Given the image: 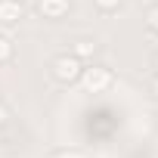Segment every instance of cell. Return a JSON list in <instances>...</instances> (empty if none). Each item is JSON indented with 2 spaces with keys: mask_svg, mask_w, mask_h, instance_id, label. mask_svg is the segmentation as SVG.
Returning <instances> with one entry per match:
<instances>
[{
  "mask_svg": "<svg viewBox=\"0 0 158 158\" xmlns=\"http://www.w3.org/2000/svg\"><path fill=\"white\" fill-rule=\"evenodd\" d=\"M68 10H71L68 0H37V13L50 22H59L62 16H68Z\"/></svg>",
  "mask_w": 158,
  "mask_h": 158,
  "instance_id": "3957f363",
  "label": "cell"
},
{
  "mask_svg": "<svg viewBox=\"0 0 158 158\" xmlns=\"http://www.w3.org/2000/svg\"><path fill=\"white\" fill-rule=\"evenodd\" d=\"M3 121H6V109H3V106H0V124H3Z\"/></svg>",
  "mask_w": 158,
  "mask_h": 158,
  "instance_id": "8fae6325",
  "label": "cell"
},
{
  "mask_svg": "<svg viewBox=\"0 0 158 158\" xmlns=\"http://www.w3.org/2000/svg\"><path fill=\"white\" fill-rule=\"evenodd\" d=\"M152 65H155V71H158V53H155V59H152Z\"/></svg>",
  "mask_w": 158,
  "mask_h": 158,
  "instance_id": "7c38bea8",
  "label": "cell"
},
{
  "mask_svg": "<svg viewBox=\"0 0 158 158\" xmlns=\"http://www.w3.org/2000/svg\"><path fill=\"white\" fill-rule=\"evenodd\" d=\"M146 28L158 34V3H155V6H149V13H146Z\"/></svg>",
  "mask_w": 158,
  "mask_h": 158,
  "instance_id": "52a82bcc",
  "label": "cell"
},
{
  "mask_svg": "<svg viewBox=\"0 0 158 158\" xmlns=\"http://www.w3.org/2000/svg\"><path fill=\"white\" fill-rule=\"evenodd\" d=\"M25 6L19 3V0H0V25H16L22 19Z\"/></svg>",
  "mask_w": 158,
  "mask_h": 158,
  "instance_id": "277c9868",
  "label": "cell"
},
{
  "mask_svg": "<svg viewBox=\"0 0 158 158\" xmlns=\"http://www.w3.org/2000/svg\"><path fill=\"white\" fill-rule=\"evenodd\" d=\"M93 3H96L102 13H112V10H118V6H121V0H93Z\"/></svg>",
  "mask_w": 158,
  "mask_h": 158,
  "instance_id": "ba28073f",
  "label": "cell"
},
{
  "mask_svg": "<svg viewBox=\"0 0 158 158\" xmlns=\"http://www.w3.org/2000/svg\"><path fill=\"white\" fill-rule=\"evenodd\" d=\"M50 158H87V155L77 152V149H65V152H56V155H50Z\"/></svg>",
  "mask_w": 158,
  "mask_h": 158,
  "instance_id": "9c48e42d",
  "label": "cell"
},
{
  "mask_svg": "<svg viewBox=\"0 0 158 158\" xmlns=\"http://www.w3.org/2000/svg\"><path fill=\"white\" fill-rule=\"evenodd\" d=\"M50 71H53V77H56L59 84H74L77 77H81V71H84V62L77 59L74 53H62V56L53 59Z\"/></svg>",
  "mask_w": 158,
  "mask_h": 158,
  "instance_id": "6da1fadb",
  "label": "cell"
},
{
  "mask_svg": "<svg viewBox=\"0 0 158 158\" xmlns=\"http://www.w3.org/2000/svg\"><path fill=\"white\" fill-rule=\"evenodd\" d=\"M71 53H74V56H77V59H90V56H93V53H96V44H93V40H77V44H74V50H71Z\"/></svg>",
  "mask_w": 158,
  "mask_h": 158,
  "instance_id": "5b68a950",
  "label": "cell"
},
{
  "mask_svg": "<svg viewBox=\"0 0 158 158\" xmlns=\"http://www.w3.org/2000/svg\"><path fill=\"white\" fill-rule=\"evenodd\" d=\"M10 59H13V44H10V37L0 34V65L10 62Z\"/></svg>",
  "mask_w": 158,
  "mask_h": 158,
  "instance_id": "8992f818",
  "label": "cell"
},
{
  "mask_svg": "<svg viewBox=\"0 0 158 158\" xmlns=\"http://www.w3.org/2000/svg\"><path fill=\"white\" fill-rule=\"evenodd\" d=\"M152 93L158 96V74H155V81H152Z\"/></svg>",
  "mask_w": 158,
  "mask_h": 158,
  "instance_id": "30bf717a",
  "label": "cell"
},
{
  "mask_svg": "<svg viewBox=\"0 0 158 158\" xmlns=\"http://www.w3.org/2000/svg\"><path fill=\"white\" fill-rule=\"evenodd\" d=\"M81 87L87 90V93H106L109 87H112V81H115V74L106 68V65H90V68H84L81 71Z\"/></svg>",
  "mask_w": 158,
  "mask_h": 158,
  "instance_id": "7a4b0ae2",
  "label": "cell"
}]
</instances>
